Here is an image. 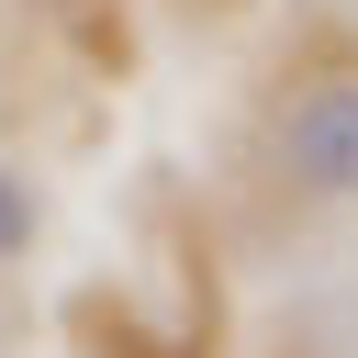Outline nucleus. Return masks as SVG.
I'll return each mask as SVG.
<instances>
[{"mask_svg": "<svg viewBox=\"0 0 358 358\" xmlns=\"http://www.w3.org/2000/svg\"><path fill=\"white\" fill-rule=\"evenodd\" d=\"M268 157L302 201H358V78H313L280 101L268 123Z\"/></svg>", "mask_w": 358, "mask_h": 358, "instance_id": "f257e3e1", "label": "nucleus"}, {"mask_svg": "<svg viewBox=\"0 0 358 358\" xmlns=\"http://www.w3.org/2000/svg\"><path fill=\"white\" fill-rule=\"evenodd\" d=\"M179 11H235V0H179Z\"/></svg>", "mask_w": 358, "mask_h": 358, "instance_id": "7ed1b4c3", "label": "nucleus"}, {"mask_svg": "<svg viewBox=\"0 0 358 358\" xmlns=\"http://www.w3.org/2000/svg\"><path fill=\"white\" fill-rule=\"evenodd\" d=\"M34 224H45L34 179H22V168H0V257H22V246H34Z\"/></svg>", "mask_w": 358, "mask_h": 358, "instance_id": "f03ea898", "label": "nucleus"}, {"mask_svg": "<svg viewBox=\"0 0 358 358\" xmlns=\"http://www.w3.org/2000/svg\"><path fill=\"white\" fill-rule=\"evenodd\" d=\"M56 11H90V0H56Z\"/></svg>", "mask_w": 358, "mask_h": 358, "instance_id": "20e7f679", "label": "nucleus"}]
</instances>
